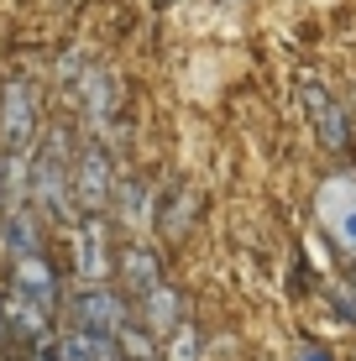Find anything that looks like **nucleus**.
Wrapping results in <instances>:
<instances>
[{"label": "nucleus", "instance_id": "nucleus-1", "mask_svg": "<svg viewBox=\"0 0 356 361\" xmlns=\"http://www.w3.org/2000/svg\"><path fill=\"white\" fill-rule=\"evenodd\" d=\"M32 168V199L37 209H47L53 220H79V204H73V189H68V136L63 131H47L42 152L27 157Z\"/></svg>", "mask_w": 356, "mask_h": 361}, {"label": "nucleus", "instance_id": "nucleus-2", "mask_svg": "<svg viewBox=\"0 0 356 361\" xmlns=\"http://www.w3.org/2000/svg\"><path fill=\"white\" fill-rule=\"evenodd\" d=\"M68 189H73V204L79 215H105L110 209V194H116V173H110V157L105 147H79L68 157Z\"/></svg>", "mask_w": 356, "mask_h": 361}, {"label": "nucleus", "instance_id": "nucleus-3", "mask_svg": "<svg viewBox=\"0 0 356 361\" xmlns=\"http://www.w3.org/2000/svg\"><path fill=\"white\" fill-rule=\"evenodd\" d=\"M37 136V90L27 79H6L0 90V142L6 152H27Z\"/></svg>", "mask_w": 356, "mask_h": 361}, {"label": "nucleus", "instance_id": "nucleus-4", "mask_svg": "<svg viewBox=\"0 0 356 361\" xmlns=\"http://www.w3.org/2000/svg\"><path fill=\"white\" fill-rule=\"evenodd\" d=\"M79 325H84V330H105V335H116L121 325H131V309H126V298H121L116 288L94 283V288H84V293H79Z\"/></svg>", "mask_w": 356, "mask_h": 361}, {"label": "nucleus", "instance_id": "nucleus-5", "mask_svg": "<svg viewBox=\"0 0 356 361\" xmlns=\"http://www.w3.org/2000/svg\"><path fill=\"white\" fill-rule=\"evenodd\" d=\"M11 283H16V293H21V298H32V304H42V309H53V304H58V267L47 262L42 252L16 257V267H11Z\"/></svg>", "mask_w": 356, "mask_h": 361}, {"label": "nucleus", "instance_id": "nucleus-6", "mask_svg": "<svg viewBox=\"0 0 356 361\" xmlns=\"http://www.w3.org/2000/svg\"><path fill=\"white\" fill-rule=\"evenodd\" d=\"M320 215H325L330 235H336L346 252H356V183H325Z\"/></svg>", "mask_w": 356, "mask_h": 361}, {"label": "nucleus", "instance_id": "nucleus-7", "mask_svg": "<svg viewBox=\"0 0 356 361\" xmlns=\"http://www.w3.org/2000/svg\"><path fill=\"white\" fill-rule=\"evenodd\" d=\"M116 272H121V283H126L137 298L152 288V283H163V262H157V252H152L147 241H126V246H121Z\"/></svg>", "mask_w": 356, "mask_h": 361}, {"label": "nucleus", "instance_id": "nucleus-8", "mask_svg": "<svg viewBox=\"0 0 356 361\" xmlns=\"http://www.w3.org/2000/svg\"><path fill=\"white\" fill-rule=\"evenodd\" d=\"M6 325L11 335H21V341H32V345H42L47 335H53V309H42V304H32V298H21V293H11L6 304Z\"/></svg>", "mask_w": 356, "mask_h": 361}, {"label": "nucleus", "instance_id": "nucleus-9", "mask_svg": "<svg viewBox=\"0 0 356 361\" xmlns=\"http://www.w3.org/2000/svg\"><path fill=\"white\" fill-rule=\"evenodd\" d=\"M142 325L152 335H168L173 325H183V298H178L173 283H152L142 293Z\"/></svg>", "mask_w": 356, "mask_h": 361}, {"label": "nucleus", "instance_id": "nucleus-10", "mask_svg": "<svg viewBox=\"0 0 356 361\" xmlns=\"http://www.w3.org/2000/svg\"><path fill=\"white\" fill-rule=\"evenodd\" d=\"M90 226H84V235L73 246H79V278H84V288H94V283H105L110 278V257H105V220L100 215H84Z\"/></svg>", "mask_w": 356, "mask_h": 361}, {"label": "nucleus", "instance_id": "nucleus-11", "mask_svg": "<svg viewBox=\"0 0 356 361\" xmlns=\"http://www.w3.org/2000/svg\"><path fill=\"white\" fill-rule=\"evenodd\" d=\"M42 226H37V209L27 204H16V209H6V220H0V246H6L11 257H27V252H42Z\"/></svg>", "mask_w": 356, "mask_h": 361}, {"label": "nucleus", "instance_id": "nucleus-12", "mask_svg": "<svg viewBox=\"0 0 356 361\" xmlns=\"http://www.w3.org/2000/svg\"><path fill=\"white\" fill-rule=\"evenodd\" d=\"M110 209H116V220H121V226H147V215H152V204H147V189H142V183L137 178H131V183H116V194H110Z\"/></svg>", "mask_w": 356, "mask_h": 361}, {"label": "nucleus", "instance_id": "nucleus-13", "mask_svg": "<svg viewBox=\"0 0 356 361\" xmlns=\"http://www.w3.org/2000/svg\"><path fill=\"white\" fill-rule=\"evenodd\" d=\"M314 131H320V147H325V152H340V147L351 142V121H346V110H340L336 99L314 105Z\"/></svg>", "mask_w": 356, "mask_h": 361}, {"label": "nucleus", "instance_id": "nucleus-14", "mask_svg": "<svg viewBox=\"0 0 356 361\" xmlns=\"http://www.w3.org/2000/svg\"><path fill=\"white\" fill-rule=\"evenodd\" d=\"M116 345H121V356H126V361H147V356H157V335L152 330H137V325H121L116 330Z\"/></svg>", "mask_w": 356, "mask_h": 361}, {"label": "nucleus", "instance_id": "nucleus-15", "mask_svg": "<svg viewBox=\"0 0 356 361\" xmlns=\"http://www.w3.org/2000/svg\"><path fill=\"white\" fill-rule=\"evenodd\" d=\"M163 341H168L163 361H200V330H194V325H173Z\"/></svg>", "mask_w": 356, "mask_h": 361}, {"label": "nucleus", "instance_id": "nucleus-16", "mask_svg": "<svg viewBox=\"0 0 356 361\" xmlns=\"http://www.w3.org/2000/svg\"><path fill=\"white\" fill-rule=\"evenodd\" d=\"M58 361H94V345H90V330H68L63 341H58Z\"/></svg>", "mask_w": 356, "mask_h": 361}, {"label": "nucleus", "instance_id": "nucleus-17", "mask_svg": "<svg viewBox=\"0 0 356 361\" xmlns=\"http://www.w3.org/2000/svg\"><path fill=\"white\" fill-rule=\"evenodd\" d=\"M293 361H336V356L320 351V345H299V356H293Z\"/></svg>", "mask_w": 356, "mask_h": 361}, {"label": "nucleus", "instance_id": "nucleus-18", "mask_svg": "<svg viewBox=\"0 0 356 361\" xmlns=\"http://www.w3.org/2000/svg\"><path fill=\"white\" fill-rule=\"evenodd\" d=\"M346 309H351V319H356V272H351V283H346Z\"/></svg>", "mask_w": 356, "mask_h": 361}, {"label": "nucleus", "instance_id": "nucleus-19", "mask_svg": "<svg viewBox=\"0 0 356 361\" xmlns=\"http://www.w3.org/2000/svg\"><path fill=\"white\" fill-rule=\"evenodd\" d=\"M32 361H58V356H47V351H37V356H32Z\"/></svg>", "mask_w": 356, "mask_h": 361}, {"label": "nucleus", "instance_id": "nucleus-20", "mask_svg": "<svg viewBox=\"0 0 356 361\" xmlns=\"http://www.w3.org/2000/svg\"><path fill=\"white\" fill-rule=\"evenodd\" d=\"M0 209H6V183H0Z\"/></svg>", "mask_w": 356, "mask_h": 361}, {"label": "nucleus", "instance_id": "nucleus-21", "mask_svg": "<svg viewBox=\"0 0 356 361\" xmlns=\"http://www.w3.org/2000/svg\"><path fill=\"white\" fill-rule=\"evenodd\" d=\"M147 361H163V356H147Z\"/></svg>", "mask_w": 356, "mask_h": 361}]
</instances>
